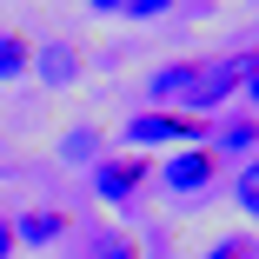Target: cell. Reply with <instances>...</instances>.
I'll use <instances>...</instances> for the list:
<instances>
[{
    "mask_svg": "<svg viewBox=\"0 0 259 259\" xmlns=\"http://www.w3.org/2000/svg\"><path fill=\"white\" fill-rule=\"evenodd\" d=\"M100 259H140V252H133V239H107V246H100Z\"/></svg>",
    "mask_w": 259,
    "mask_h": 259,
    "instance_id": "4fadbf2b",
    "label": "cell"
},
{
    "mask_svg": "<svg viewBox=\"0 0 259 259\" xmlns=\"http://www.w3.org/2000/svg\"><path fill=\"white\" fill-rule=\"evenodd\" d=\"M252 140H259V126H252V120H239V126H226V133H220V146H252Z\"/></svg>",
    "mask_w": 259,
    "mask_h": 259,
    "instance_id": "8fae6325",
    "label": "cell"
},
{
    "mask_svg": "<svg viewBox=\"0 0 259 259\" xmlns=\"http://www.w3.org/2000/svg\"><path fill=\"white\" fill-rule=\"evenodd\" d=\"M246 87H252V100H259V67H252V73H246Z\"/></svg>",
    "mask_w": 259,
    "mask_h": 259,
    "instance_id": "2e32d148",
    "label": "cell"
},
{
    "mask_svg": "<svg viewBox=\"0 0 259 259\" xmlns=\"http://www.w3.org/2000/svg\"><path fill=\"white\" fill-rule=\"evenodd\" d=\"M213 173H220V153H213V146H186V153L166 160V186H173V193H199Z\"/></svg>",
    "mask_w": 259,
    "mask_h": 259,
    "instance_id": "7a4b0ae2",
    "label": "cell"
},
{
    "mask_svg": "<svg viewBox=\"0 0 259 259\" xmlns=\"http://www.w3.org/2000/svg\"><path fill=\"white\" fill-rule=\"evenodd\" d=\"M7 252H14V226L0 220V259H7Z\"/></svg>",
    "mask_w": 259,
    "mask_h": 259,
    "instance_id": "5bb4252c",
    "label": "cell"
},
{
    "mask_svg": "<svg viewBox=\"0 0 259 259\" xmlns=\"http://www.w3.org/2000/svg\"><path fill=\"white\" fill-rule=\"evenodd\" d=\"M87 7H100V14H120V7H126V0H87Z\"/></svg>",
    "mask_w": 259,
    "mask_h": 259,
    "instance_id": "9a60e30c",
    "label": "cell"
},
{
    "mask_svg": "<svg viewBox=\"0 0 259 259\" xmlns=\"http://www.w3.org/2000/svg\"><path fill=\"white\" fill-rule=\"evenodd\" d=\"M54 233H60V213H27V220L14 226V239H33V246H47Z\"/></svg>",
    "mask_w": 259,
    "mask_h": 259,
    "instance_id": "8992f818",
    "label": "cell"
},
{
    "mask_svg": "<svg viewBox=\"0 0 259 259\" xmlns=\"http://www.w3.org/2000/svg\"><path fill=\"white\" fill-rule=\"evenodd\" d=\"M193 80H199V67H160V73L146 80V93H153V100H186Z\"/></svg>",
    "mask_w": 259,
    "mask_h": 259,
    "instance_id": "5b68a950",
    "label": "cell"
},
{
    "mask_svg": "<svg viewBox=\"0 0 259 259\" xmlns=\"http://www.w3.org/2000/svg\"><path fill=\"white\" fill-rule=\"evenodd\" d=\"M233 193H239V206H246V213L259 220V160H246V173H239V186H233Z\"/></svg>",
    "mask_w": 259,
    "mask_h": 259,
    "instance_id": "9c48e42d",
    "label": "cell"
},
{
    "mask_svg": "<svg viewBox=\"0 0 259 259\" xmlns=\"http://www.w3.org/2000/svg\"><path fill=\"white\" fill-rule=\"evenodd\" d=\"M120 14H140V20H153V14H166V0H126Z\"/></svg>",
    "mask_w": 259,
    "mask_h": 259,
    "instance_id": "7c38bea8",
    "label": "cell"
},
{
    "mask_svg": "<svg viewBox=\"0 0 259 259\" xmlns=\"http://www.w3.org/2000/svg\"><path fill=\"white\" fill-rule=\"evenodd\" d=\"M40 73H47V80H54V87H67V80L80 73V60L67 54V47H47V60H40Z\"/></svg>",
    "mask_w": 259,
    "mask_h": 259,
    "instance_id": "ba28073f",
    "label": "cell"
},
{
    "mask_svg": "<svg viewBox=\"0 0 259 259\" xmlns=\"http://www.w3.org/2000/svg\"><path fill=\"white\" fill-rule=\"evenodd\" d=\"M14 73H27V40L0 33V80H14Z\"/></svg>",
    "mask_w": 259,
    "mask_h": 259,
    "instance_id": "52a82bcc",
    "label": "cell"
},
{
    "mask_svg": "<svg viewBox=\"0 0 259 259\" xmlns=\"http://www.w3.org/2000/svg\"><path fill=\"white\" fill-rule=\"evenodd\" d=\"M199 133V120L193 113H140L133 126H126V140L133 146H160V140H193Z\"/></svg>",
    "mask_w": 259,
    "mask_h": 259,
    "instance_id": "3957f363",
    "label": "cell"
},
{
    "mask_svg": "<svg viewBox=\"0 0 259 259\" xmlns=\"http://www.w3.org/2000/svg\"><path fill=\"white\" fill-rule=\"evenodd\" d=\"M206 259H259V239H246V233H233V239H220Z\"/></svg>",
    "mask_w": 259,
    "mask_h": 259,
    "instance_id": "30bf717a",
    "label": "cell"
},
{
    "mask_svg": "<svg viewBox=\"0 0 259 259\" xmlns=\"http://www.w3.org/2000/svg\"><path fill=\"white\" fill-rule=\"evenodd\" d=\"M252 67H259L252 54H239V60H226V67H206V73L193 80V93H186V107H199V113H206V107H220V100H226V93L252 73Z\"/></svg>",
    "mask_w": 259,
    "mask_h": 259,
    "instance_id": "6da1fadb",
    "label": "cell"
},
{
    "mask_svg": "<svg viewBox=\"0 0 259 259\" xmlns=\"http://www.w3.org/2000/svg\"><path fill=\"white\" fill-rule=\"evenodd\" d=\"M140 180H146V160H120V166L107 160V166H100V173H93V186H100V193H107V199H126V193H133Z\"/></svg>",
    "mask_w": 259,
    "mask_h": 259,
    "instance_id": "277c9868",
    "label": "cell"
}]
</instances>
